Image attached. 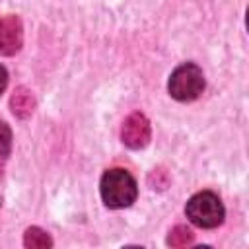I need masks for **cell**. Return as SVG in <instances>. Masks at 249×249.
<instances>
[{
  "label": "cell",
  "mask_w": 249,
  "mask_h": 249,
  "mask_svg": "<svg viewBox=\"0 0 249 249\" xmlns=\"http://www.w3.org/2000/svg\"><path fill=\"white\" fill-rule=\"evenodd\" d=\"M23 43V27L18 16L0 18V54L12 56L21 49Z\"/></svg>",
  "instance_id": "cell-5"
},
{
  "label": "cell",
  "mask_w": 249,
  "mask_h": 249,
  "mask_svg": "<svg viewBox=\"0 0 249 249\" xmlns=\"http://www.w3.org/2000/svg\"><path fill=\"white\" fill-rule=\"evenodd\" d=\"M185 214L195 226L212 230L224 222L226 212H224V204L218 198V195H214L212 191H202V193L193 195L187 200Z\"/></svg>",
  "instance_id": "cell-2"
},
{
  "label": "cell",
  "mask_w": 249,
  "mask_h": 249,
  "mask_svg": "<svg viewBox=\"0 0 249 249\" xmlns=\"http://www.w3.org/2000/svg\"><path fill=\"white\" fill-rule=\"evenodd\" d=\"M10 148H12V132H10L8 124L0 121V156L8 158Z\"/></svg>",
  "instance_id": "cell-9"
},
{
  "label": "cell",
  "mask_w": 249,
  "mask_h": 249,
  "mask_svg": "<svg viewBox=\"0 0 249 249\" xmlns=\"http://www.w3.org/2000/svg\"><path fill=\"white\" fill-rule=\"evenodd\" d=\"M6 84H8V72H6V68L0 64V93L6 89Z\"/></svg>",
  "instance_id": "cell-10"
},
{
  "label": "cell",
  "mask_w": 249,
  "mask_h": 249,
  "mask_svg": "<svg viewBox=\"0 0 249 249\" xmlns=\"http://www.w3.org/2000/svg\"><path fill=\"white\" fill-rule=\"evenodd\" d=\"M193 231L187 226H175L167 235V245L171 247H185L193 241Z\"/></svg>",
  "instance_id": "cell-8"
},
{
  "label": "cell",
  "mask_w": 249,
  "mask_h": 249,
  "mask_svg": "<svg viewBox=\"0 0 249 249\" xmlns=\"http://www.w3.org/2000/svg\"><path fill=\"white\" fill-rule=\"evenodd\" d=\"M99 193L109 208H126L136 200L138 187L134 177L124 169H109L103 173L99 183Z\"/></svg>",
  "instance_id": "cell-1"
},
{
  "label": "cell",
  "mask_w": 249,
  "mask_h": 249,
  "mask_svg": "<svg viewBox=\"0 0 249 249\" xmlns=\"http://www.w3.org/2000/svg\"><path fill=\"white\" fill-rule=\"evenodd\" d=\"M167 89L169 95L177 101H193L204 89V74L196 64L185 62L171 72Z\"/></svg>",
  "instance_id": "cell-3"
},
{
  "label": "cell",
  "mask_w": 249,
  "mask_h": 249,
  "mask_svg": "<svg viewBox=\"0 0 249 249\" xmlns=\"http://www.w3.org/2000/svg\"><path fill=\"white\" fill-rule=\"evenodd\" d=\"M10 109L12 113L18 117V119H27L33 109H35V97L33 93L27 89V88H18L14 93H12V99H10Z\"/></svg>",
  "instance_id": "cell-6"
},
{
  "label": "cell",
  "mask_w": 249,
  "mask_h": 249,
  "mask_svg": "<svg viewBox=\"0 0 249 249\" xmlns=\"http://www.w3.org/2000/svg\"><path fill=\"white\" fill-rule=\"evenodd\" d=\"M4 160H6V158L0 156V175H2V169H4Z\"/></svg>",
  "instance_id": "cell-11"
},
{
  "label": "cell",
  "mask_w": 249,
  "mask_h": 249,
  "mask_svg": "<svg viewBox=\"0 0 249 249\" xmlns=\"http://www.w3.org/2000/svg\"><path fill=\"white\" fill-rule=\"evenodd\" d=\"M150 121L142 113H130L121 126V140L132 150H140L150 142Z\"/></svg>",
  "instance_id": "cell-4"
},
{
  "label": "cell",
  "mask_w": 249,
  "mask_h": 249,
  "mask_svg": "<svg viewBox=\"0 0 249 249\" xmlns=\"http://www.w3.org/2000/svg\"><path fill=\"white\" fill-rule=\"evenodd\" d=\"M23 245L29 247V249H43V247H51L53 245V239L49 237L47 231H43L41 228L33 226V228H27L25 233H23Z\"/></svg>",
  "instance_id": "cell-7"
}]
</instances>
